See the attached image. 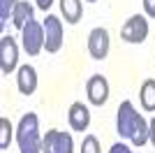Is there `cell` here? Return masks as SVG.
I'll return each mask as SVG.
<instances>
[{
    "mask_svg": "<svg viewBox=\"0 0 155 153\" xmlns=\"http://www.w3.org/2000/svg\"><path fill=\"white\" fill-rule=\"evenodd\" d=\"M116 132L120 134L123 139H130L134 146H143V144L148 141V123H146V118L134 109V104L130 100H123L118 104Z\"/></svg>",
    "mask_w": 155,
    "mask_h": 153,
    "instance_id": "obj_1",
    "label": "cell"
},
{
    "mask_svg": "<svg viewBox=\"0 0 155 153\" xmlns=\"http://www.w3.org/2000/svg\"><path fill=\"white\" fill-rule=\"evenodd\" d=\"M16 144H19L21 153H42V144L44 137L39 134V118L37 114H28L21 116L19 125H16Z\"/></svg>",
    "mask_w": 155,
    "mask_h": 153,
    "instance_id": "obj_2",
    "label": "cell"
},
{
    "mask_svg": "<svg viewBox=\"0 0 155 153\" xmlns=\"http://www.w3.org/2000/svg\"><path fill=\"white\" fill-rule=\"evenodd\" d=\"M148 16H143V14H132L127 21L123 23L120 28V37L123 42L127 44H141L143 39L148 37Z\"/></svg>",
    "mask_w": 155,
    "mask_h": 153,
    "instance_id": "obj_3",
    "label": "cell"
},
{
    "mask_svg": "<svg viewBox=\"0 0 155 153\" xmlns=\"http://www.w3.org/2000/svg\"><path fill=\"white\" fill-rule=\"evenodd\" d=\"M44 25V49L46 53H58L63 49L65 42V30H63V21L56 16V14H46V19L42 21Z\"/></svg>",
    "mask_w": 155,
    "mask_h": 153,
    "instance_id": "obj_4",
    "label": "cell"
},
{
    "mask_svg": "<svg viewBox=\"0 0 155 153\" xmlns=\"http://www.w3.org/2000/svg\"><path fill=\"white\" fill-rule=\"evenodd\" d=\"M44 25L39 21H28L26 28L21 30V44H23V51L28 56H37L39 51L44 49Z\"/></svg>",
    "mask_w": 155,
    "mask_h": 153,
    "instance_id": "obj_5",
    "label": "cell"
},
{
    "mask_svg": "<svg viewBox=\"0 0 155 153\" xmlns=\"http://www.w3.org/2000/svg\"><path fill=\"white\" fill-rule=\"evenodd\" d=\"M0 70L2 74L9 76L12 72L19 70V44L12 35L0 37Z\"/></svg>",
    "mask_w": 155,
    "mask_h": 153,
    "instance_id": "obj_6",
    "label": "cell"
},
{
    "mask_svg": "<svg viewBox=\"0 0 155 153\" xmlns=\"http://www.w3.org/2000/svg\"><path fill=\"white\" fill-rule=\"evenodd\" d=\"M42 153H74V139H72V134L60 132V130H49L44 134Z\"/></svg>",
    "mask_w": 155,
    "mask_h": 153,
    "instance_id": "obj_7",
    "label": "cell"
},
{
    "mask_svg": "<svg viewBox=\"0 0 155 153\" xmlns=\"http://www.w3.org/2000/svg\"><path fill=\"white\" fill-rule=\"evenodd\" d=\"M111 49V37L107 28H93L88 35V53L93 60H104Z\"/></svg>",
    "mask_w": 155,
    "mask_h": 153,
    "instance_id": "obj_8",
    "label": "cell"
},
{
    "mask_svg": "<svg viewBox=\"0 0 155 153\" xmlns=\"http://www.w3.org/2000/svg\"><path fill=\"white\" fill-rule=\"evenodd\" d=\"M86 97L93 107H102L109 100V81L102 74H93L86 81Z\"/></svg>",
    "mask_w": 155,
    "mask_h": 153,
    "instance_id": "obj_9",
    "label": "cell"
},
{
    "mask_svg": "<svg viewBox=\"0 0 155 153\" xmlns=\"http://www.w3.org/2000/svg\"><path fill=\"white\" fill-rule=\"evenodd\" d=\"M37 70L32 67V65H21L19 70H16V88H19L21 95H32L35 90H37Z\"/></svg>",
    "mask_w": 155,
    "mask_h": 153,
    "instance_id": "obj_10",
    "label": "cell"
},
{
    "mask_svg": "<svg viewBox=\"0 0 155 153\" xmlns=\"http://www.w3.org/2000/svg\"><path fill=\"white\" fill-rule=\"evenodd\" d=\"M67 121L74 132H86L91 125V109L84 102H72L70 111H67Z\"/></svg>",
    "mask_w": 155,
    "mask_h": 153,
    "instance_id": "obj_11",
    "label": "cell"
},
{
    "mask_svg": "<svg viewBox=\"0 0 155 153\" xmlns=\"http://www.w3.org/2000/svg\"><path fill=\"white\" fill-rule=\"evenodd\" d=\"M60 14L65 16L67 23H79L84 16V2L81 0H60Z\"/></svg>",
    "mask_w": 155,
    "mask_h": 153,
    "instance_id": "obj_12",
    "label": "cell"
},
{
    "mask_svg": "<svg viewBox=\"0 0 155 153\" xmlns=\"http://www.w3.org/2000/svg\"><path fill=\"white\" fill-rule=\"evenodd\" d=\"M32 14H35V7H32L28 0H19V5H16V9H14V14H12L14 28L23 30L28 21H32Z\"/></svg>",
    "mask_w": 155,
    "mask_h": 153,
    "instance_id": "obj_13",
    "label": "cell"
},
{
    "mask_svg": "<svg viewBox=\"0 0 155 153\" xmlns=\"http://www.w3.org/2000/svg\"><path fill=\"white\" fill-rule=\"evenodd\" d=\"M139 102L143 111H155V79H146L139 88Z\"/></svg>",
    "mask_w": 155,
    "mask_h": 153,
    "instance_id": "obj_14",
    "label": "cell"
},
{
    "mask_svg": "<svg viewBox=\"0 0 155 153\" xmlns=\"http://www.w3.org/2000/svg\"><path fill=\"white\" fill-rule=\"evenodd\" d=\"M12 139H16V127L9 123V118H0V151H7Z\"/></svg>",
    "mask_w": 155,
    "mask_h": 153,
    "instance_id": "obj_15",
    "label": "cell"
},
{
    "mask_svg": "<svg viewBox=\"0 0 155 153\" xmlns=\"http://www.w3.org/2000/svg\"><path fill=\"white\" fill-rule=\"evenodd\" d=\"M16 5H19V0H0V28H5L7 21L12 19Z\"/></svg>",
    "mask_w": 155,
    "mask_h": 153,
    "instance_id": "obj_16",
    "label": "cell"
},
{
    "mask_svg": "<svg viewBox=\"0 0 155 153\" xmlns=\"http://www.w3.org/2000/svg\"><path fill=\"white\" fill-rule=\"evenodd\" d=\"M81 153H102L100 148V139L95 134H86L84 141H81Z\"/></svg>",
    "mask_w": 155,
    "mask_h": 153,
    "instance_id": "obj_17",
    "label": "cell"
},
{
    "mask_svg": "<svg viewBox=\"0 0 155 153\" xmlns=\"http://www.w3.org/2000/svg\"><path fill=\"white\" fill-rule=\"evenodd\" d=\"M143 12L148 19H155V0H143Z\"/></svg>",
    "mask_w": 155,
    "mask_h": 153,
    "instance_id": "obj_18",
    "label": "cell"
},
{
    "mask_svg": "<svg viewBox=\"0 0 155 153\" xmlns=\"http://www.w3.org/2000/svg\"><path fill=\"white\" fill-rule=\"evenodd\" d=\"M109 153H134V151H132L127 144H120V141H118V144H114V146L109 148Z\"/></svg>",
    "mask_w": 155,
    "mask_h": 153,
    "instance_id": "obj_19",
    "label": "cell"
},
{
    "mask_svg": "<svg viewBox=\"0 0 155 153\" xmlns=\"http://www.w3.org/2000/svg\"><path fill=\"white\" fill-rule=\"evenodd\" d=\"M148 141L155 146V116L150 118V123H148Z\"/></svg>",
    "mask_w": 155,
    "mask_h": 153,
    "instance_id": "obj_20",
    "label": "cell"
},
{
    "mask_svg": "<svg viewBox=\"0 0 155 153\" xmlns=\"http://www.w3.org/2000/svg\"><path fill=\"white\" fill-rule=\"evenodd\" d=\"M37 2V9H42V12H49V7L56 2V0H35Z\"/></svg>",
    "mask_w": 155,
    "mask_h": 153,
    "instance_id": "obj_21",
    "label": "cell"
},
{
    "mask_svg": "<svg viewBox=\"0 0 155 153\" xmlns=\"http://www.w3.org/2000/svg\"><path fill=\"white\" fill-rule=\"evenodd\" d=\"M86 2H97V0H86Z\"/></svg>",
    "mask_w": 155,
    "mask_h": 153,
    "instance_id": "obj_22",
    "label": "cell"
}]
</instances>
